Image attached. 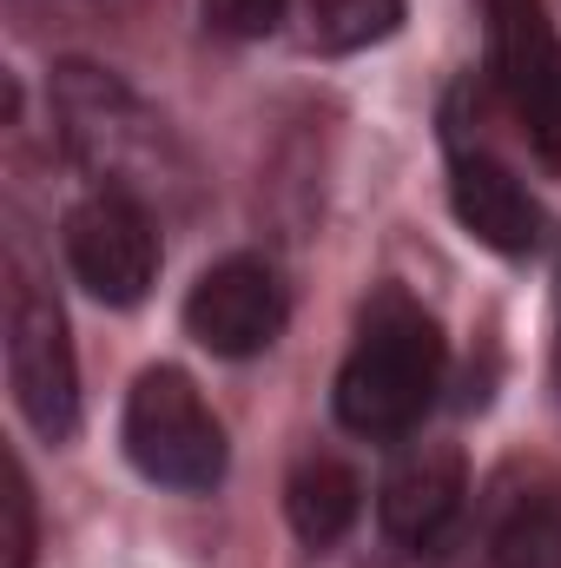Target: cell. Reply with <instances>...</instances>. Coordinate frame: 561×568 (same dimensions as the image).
Wrapping results in <instances>:
<instances>
[{
  "instance_id": "cell-8",
  "label": "cell",
  "mask_w": 561,
  "mask_h": 568,
  "mask_svg": "<svg viewBox=\"0 0 561 568\" xmlns=\"http://www.w3.org/2000/svg\"><path fill=\"white\" fill-rule=\"evenodd\" d=\"M449 205L462 219V232L502 258H529L542 245V199L489 152V145H469L462 133H449Z\"/></svg>"
},
{
  "instance_id": "cell-12",
  "label": "cell",
  "mask_w": 561,
  "mask_h": 568,
  "mask_svg": "<svg viewBox=\"0 0 561 568\" xmlns=\"http://www.w3.org/2000/svg\"><path fill=\"white\" fill-rule=\"evenodd\" d=\"M304 20H310V47L357 53L404 27V0H304Z\"/></svg>"
},
{
  "instance_id": "cell-7",
  "label": "cell",
  "mask_w": 561,
  "mask_h": 568,
  "mask_svg": "<svg viewBox=\"0 0 561 568\" xmlns=\"http://www.w3.org/2000/svg\"><path fill=\"white\" fill-rule=\"evenodd\" d=\"M185 331L212 357H258L284 331V284L265 258H225L185 297Z\"/></svg>"
},
{
  "instance_id": "cell-1",
  "label": "cell",
  "mask_w": 561,
  "mask_h": 568,
  "mask_svg": "<svg viewBox=\"0 0 561 568\" xmlns=\"http://www.w3.org/2000/svg\"><path fill=\"white\" fill-rule=\"evenodd\" d=\"M47 106H53V133L67 145V159L93 185L126 192L152 212H192L198 205V165H192L185 140L113 67L60 60L47 80Z\"/></svg>"
},
{
  "instance_id": "cell-9",
  "label": "cell",
  "mask_w": 561,
  "mask_h": 568,
  "mask_svg": "<svg viewBox=\"0 0 561 568\" xmlns=\"http://www.w3.org/2000/svg\"><path fill=\"white\" fill-rule=\"evenodd\" d=\"M462 496H469L462 449L456 443H410L390 463L384 489H377V516H384L390 542H404V549L422 556V549H436L449 536V523L462 516Z\"/></svg>"
},
{
  "instance_id": "cell-2",
  "label": "cell",
  "mask_w": 561,
  "mask_h": 568,
  "mask_svg": "<svg viewBox=\"0 0 561 568\" xmlns=\"http://www.w3.org/2000/svg\"><path fill=\"white\" fill-rule=\"evenodd\" d=\"M436 384H442V331H436V317L410 291L384 284L364 304L357 344H350V357L337 371V424L350 436H370V443L410 436L422 424V410L436 404Z\"/></svg>"
},
{
  "instance_id": "cell-13",
  "label": "cell",
  "mask_w": 561,
  "mask_h": 568,
  "mask_svg": "<svg viewBox=\"0 0 561 568\" xmlns=\"http://www.w3.org/2000/svg\"><path fill=\"white\" fill-rule=\"evenodd\" d=\"M284 7L290 0H205V20L225 40H265V33H278Z\"/></svg>"
},
{
  "instance_id": "cell-10",
  "label": "cell",
  "mask_w": 561,
  "mask_h": 568,
  "mask_svg": "<svg viewBox=\"0 0 561 568\" xmlns=\"http://www.w3.org/2000/svg\"><path fill=\"white\" fill-rule=\"evenodd\" d=\"M357 509H364V483L337 456H304L290 469V483H284V516H290L297 542H310V549L344 542V529L357 523Z\"/></svg>"
},
{
  "instance_id": "cell-5",
  "label": "cell",
  "mask_w": 561,
  "mask_h": 568,
  "mask_svg": "<svg viewBox=\"0 0 561 568\" xmlns=\"http://www.w3.org/2000/svg\"><path fill=\"white\" fill-rule=\"evenodd\" d=\"M489 40V80L522 120L529 145L561 165V33L549 0H476Z\"/></svg>"
},
{
  "instance_id": "cell-3",
  "label": "cell",
  "mask_w": 561,
  "mask_h": 568,
  "mask_svg": "<svg viewBox=\"0 0 561 568\" xmlns=\"http://www.w3.org/2000/svg\"><path fill=\"white\" fill-rule=\"evenodd\" d=\"M126 456L145 483L178 489V496H205L225 483V429L205 410L198 384L172 364L140 371V384L126 390Z\"/></svg>"
},
{
  "instance_id": "cell-15",
  "label": "cell",
  "mask_w": 561,
  "mask_h": 568,
  "mask_svg": "<svg viewBox=\"0 0 561 568\" xmlns=\"http://www.w3.org/2000/svg\"><path fill=\"white\" fill-rule=\"evenodd\" d=\"M555 397H561V297H555Z\"/></svg>"
},
{
  "instance_id": "cell-4",
  "label": "cell",
  "mask_w": 561,
  "mask_h": 568,
  "mask_svg": "<svg viewBox=\"0 0 561 568\" xmlns=\"http://www.w3.org/2000/svg\"><path fill=\"white\" fill-rule=\"evenodd\" d=\"M7 384L40 443H67L80 429V364H73L67 311L27 272L7 291Z\"/></svg>"
},
{
  "instance_id": "cell-14",
  "label": "cell",
  "mask_w": 561,
  "mask_h": 568,
  "mask_svg": "<svg viewBox=\"0 0 561 568\" xmlns=\"http://www.w3.org/2000/svg\"><path fill=\"white\" fill-rule=\"evenodd\" d=\"M33 562V489H27V469L7 463V568Z\"/></svg>"
},
{
  "instance_id": "cell-6",
  "label": "cell",
  "mask_w": 561,
  "mask_h": 568,
  "mask_svg": "<svg viewBox=\"0 0 561 568\" xmlns=\"http://www.w3.org/2000/svg\"><path fill=\"white\" fill-rule=\"evenodd\" d=\"M60 245H67V265L73 278L86 284L100 304H140L152 278H159V219L152 205L126 199V192H106L93 185L67 225H60Z\"/></svg>"
},
{
  "instance_id": "cell-11",
  "label": "cell",
  "mask_w": 561,
  "mask_h": 568,
  "mask_svg": "<svg viewBox=\"0 0 561 568\" xmlns=\"http://www.w3.org/2000/svg\"><path fill=\"white\" fill-rule=\"evenodd\" d=\"M496 568H561V483H529L509 496L489 536Z\"/></svg>"
}]
</instances>
